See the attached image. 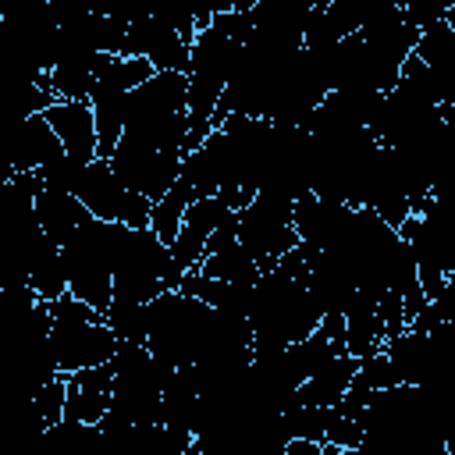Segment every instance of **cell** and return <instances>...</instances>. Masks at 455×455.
<instances>
[{"instance_id": "1", "label": "cell", "mask_w": 455, "mask_h": 455, "mask_svg": "<svg viewBox=\"0 0 455 455\" xmlns=\"http://www.w3.org/2000/svg\"><path fill=\"white\" fill-rule=\"evenodd\" d=\"M320 320L323 309L309 291V277L284 267H270L259 274L249 306L252 352H281L309 338L320 327Z\"/></svg>"}, {"instance_id": "2", "label": "cell", "mask_w": 455, "mask_h": 455, "mask_svg": "<svg viewBox=\"0 0 455 455\" xmlns=\"http://www.w3.org/2000/svg\"><path fill=\"white\" fill-rule=\"evenodd\" d=\"M188 75L153 71L128 92V124L121 142L139 149H181L188 142Z\"/></svg>"}, {"instance_id": "3", "label": "cell", "mask_w": 455, "mask_h": 455, "mask_svg": "<svg viewBox=\"0 0 455 455\" xmlns=\"http://www.w3.org/2000/svg\"><path fill=\"white\" fill-rule=\"evenodd\" d=\"M128 235V224L121 220H103V217H85L71 238L64 242L68 256V291L89 302L107 316V306L114 299V263L121 252V242Z\"/></svg>"}, {"instance_id": "4", "label": "cell", "mask_w": 455, "mask_h": 455, "mask_svg": "<svg viewBox=\"0 0 455 455\" xmlns=\"http://www.w3.org/2000/svg\"><path fill=\"white\" fill-rule=\"evenodd\" d=\"M53 306V327H50V341L60 363V373H75L85 366H100L110 363L121 348V338L114 334V327L107 323V316L100 309H92L89 302H82L78 295L64 291L60 299L50 302Z\"/></svg>"}, {"instance_id": "5", "label": "cell", "mask_w": 455, "mask_h": 455, "mask_svg": "<svg viewBox=\"0 0 455 455\" xmlns=\"http://www.w3.org/2000/svg\"><path fill=\"white\" fill-rule=\"evenodd\" d=\"M235 231H238L242 245L252 252V259L259 263V270H270V267H277V259L284 252H291L299 245L295 203L270 188H259L256 199L238 210Z\"/></svg>"}, {"instance_id": "6", "label": "cell", "mask_w": 455, "mask_h": 455, "mask_svg": "<svg viewBox=\"0 0 455 455\" xmlns=\"http://www.w3.org/2000/svg\"><path fill=\"white\" fill-rule=\"evenodd\" d=\"M398 231L416 256V270L427 299H434L444 288V281L455 274V224L434 199H427L423 210H416Z\"/></svg>"}, {"instance_id": "7", "label": "cell", "mask_w": 455, "mask_h": 455, "mask_svg": "<svg viewBox=\"0 0 455 455\" xmlns=\"http://www.w3.org/2000/svg\"><path fill=\"white\" fill-rule=\"evenodd\" d=\"M75 196L89 206L92 217H103V220H121L128 228H149V217H153V199H146L142 192L128 188L107 156H96L85 164L78 185H75Z\"/></svg>"}, {"instance_id": "8", "label": "cell", "mask_w": 455, "mask_h": 455, "mask_svg": "<svg viewBox=\"0 0 455 455\" xmlns=\"http://www.w3.org/2000/svg\"><path fill=\"white\" fill-rule=\"evenodd\" d=\"M235 220H238V210L231 206V199H228L224 192L199 196V199L188 206V213H185V220H181V228H178V235H174V242H171V259H174L178 284H181V277H185L188 270H196V267L203 263L213 231H220L224 224H235Z\"/></svg>"}, {"instance_id": "9", "label": "cell", "mask_w": 455, "mask_h": 455, "mask_svg": "<svg viewBox=\"0 0 455 455\" xmlns=\"http://www.w3.org/2000/svg\"><path fill=\"white\" fill-rule=\"evenodd\" d=\"M107 160H110L114 174H117L128 188H135V192H142L146 199L156 203V199L178 181L185 153H181V149H139V146L117 142V149H114Z\"/></svg>"}, {"instance_id": "10", "label": "cell", "mask_w": 455, "mask_h": 455, "mask_svg": "<svg viewBox=\"0 0 455 455\" xmlns=\"http://www.w3.org/2000/svg\"><path fill=\"white\" fill-rule=\"evenodd\" d=\"M316 11V0H259L249 11V39L252 46L267 50H302L306 46V21Z\"/></svg>"}, {"instance_id": "11", "label": "cell", "mask_w": 455, "mask_h": 455, "mask_svg": "<svg viewBox=\"0 0 455 455\" xmlns=\"http://www.w3.org/2000/svg\"><path fill=\"white\" fill-rule=\"evenodd\" d=\"M121 57H146V60H153L156 71H188L192 43L181 32H174L171 25H164L160 18L146 14V18L128 21Z\"/></svg>"}, {"instance_id": "12", "label": "cell", "mask_w": 455, "mask_h": 455, "mask_svg": "<svg viewBox=\"0 0 455 455\" xmlns=\"http://www.w3.org/2000/svg\"><path fill=\"white\" fill-rule=\"evenodd\" d=\"M355 206L338 203V199H323L316 192L295 199V231L299 242L309 249H334L345 235V228L352 224Z\"/></svg>"}, {"instance_id": "13", "label": "cell", "mask_w": 455, "mask_h": 455, "mask_svg": "<svg viewBox=\"0 0 455 455\" xmlns=\"http://www.w3.org/2000/svg\"><path fill=\"white\" fill-rule=\"evenodd\" d=\"M110 387H114V366L100 363V366H85L68 373V405H64V419H78V423H100L110 409Z\"/></svg>"}, {"instance_id": "14", "label": "cell", "mask_w": 455, "mask_h": 455, "mask_svg": "<svg viewBox=\"0 0 455 455\" xmlns=\"http://www.w3.org/2000/svg\"><path fill=\"white\" fill-rule=\"evenodd\" d=\"M114 53H103V50H82V46H71L57 57V64L50 68V89L60 96V100H89L103 68L110 64Z\"/></svg>"}, {"instance_id": "15", "label": "cell", "mask_w": 455, "mask_h": 455, "mask_svg": "<svg viewBox=\"0 0 455 455\" xmlns=\"http://www.w3.org/2000/svg\"><path fill=\"white\" fill-rule=\"evenodd\" d=\"M46 121L64 142V153L96 160L100 156V132H96V110L89 100H57L46 110Z\"/></svg>"}, {"instance_id": "16", "label": "cell", "mask_w": 455, "mask_h": 455, "mask_svg": "<svg viewBox=\"0 0 455 455\" xmlns=\"http://www.w3.org/2000/svg\"><path fill=\"white\" fill-rule=\"evenodd\" d=\"M60 153H64V142L53 132V124L46 121V114L18 117V128H14V139H11V167H7V174H14V171H43Z\"/></svg>"}, {"instance_id": "17", "label": "cell", "mask_w": 455, "mask_h": 455, "mask_svg": "<svg viewBox=\"0 0 455 455\" xmlns=\"http://www.w3.org/2000/svg\"><path fill=\"white\" fill-rule=\"evenodd\" d=\"M199 270L210 274V277H228V281H242V284H256L259 274H263L259 263L252 259V252L242 245L235 224H224L220 231H213Z\"/></svg>"}, {"instance_id": "18", "label": "cell", "mask_w": 455, "mask_h": 455, "mask_svg": "<svg viewBox=\"0 0 455 455\" xmlns=\"http://www.w3.org/2000/svg\"><path fill=\"white\" fill-rule=\"evenodd\" d=\"M416 57L430 68L444 107L455 103V25H448L444 18L423 25L419 43H416Z\"/></svg>"}, {"instance_id": "19", "label": "cell", "mask_w": 455, "mask_h": 455, "mask_svg": "<svg viewBox=\"0 0 455 455\" xmlns=\"http://www.w3.org/2000/svg\"><path fill=\"white\" fill-rule=\"evenodd\" d=\"M387 345V323L380 313V302L366 291H359L352 299V306L345 309V348L355 359H366L373 352H380Z\"/></svg>"}, {"instance_id": "20", "label": "cell", "mask_w": 455, "mask_h": 455, "mask_svg": "<svg viewBox=\"0 0 455 455\" xmlns=\"http://www.w3.org/2000/svg\"><path fill=\"white\" fill-rule=\"evenodd\" d=\"M355 370H359V359H355L352 352H338V355H331L323 366H316V370L299 384L295 398L306 402V405H320V409L338 405V402L348 395Z\"/></svg>"}, {"instance_id": "21", "label": "cell", "mask_w": 455, "mask_h": 455, "mask_svg": "<svg viewBox=\"0 0 455 455\" xmlns=\"http://www.w3.org/2000/svg\"><path fill=\"white\" fill-rule=\"evenodd\" d=\"M36 213H39V224H43V231H46L50 238L68 242L71 231L89 217V206H85L75 192H68V188H50V185H46V188L36 196Z\"/></svg>"}, {"instance_id": "22", "label": "cell", "mask_w": 455, "mask_h": 455, "mask_svg": "<svg viewBox=\"0 0 455 455\" xmlns=\"http://www.w3.org/2000/svg\"><path fill=\"white\" fill-rule=\"evenodd\" d=\"M196 203V192L178 178L156 203H153V217H149V228L171 245L174 242V235H178V228H181V220H185V213H188V206Z\"/></svg>"}, {"instance_id": "23", "label": "cell", "mask_w": 455, "mask_h": 455, "mask_svg": "<svg viewBox=\"0 0 455 455\" xmlns=\"http://www.w3.org/2000/svg\"><path fill=\"white\" fill-rule=\"evenodd\" d=\"M107 323L121 341H146L149 334V302L135 299H110L107 306Z\"/></svg>"}, {"instance_id": "24", "label": "cell", "mask_w": 455, "mask_h": 455, "mask_svg": "<svg viewBox=\"0 0 455 455\" xmlns=\"http://www.w3.org/2000/svg\"><path fill=\"white\" fill-rule=\"evenodd\" d=\"M153 71H156V68H153V60H146V57H110V64L103 68L96 89H107V92H132V89H139Z\"/></svg>"}, {"instance_id": "25", "label": "cell", "mask_w": 455, "mask_h": 455, "mask_svg": "<svg viewBox=\"0 0 455 455\" xmlns=\"http://www.w3.org/2000/svg\"><path fill=\"white\" fill-rule=\"evenodd\" d=\"M64 405H68V373H57L32 395V427L46 434L53 423L64 419Z\"/></svg>"}, {"instance_id": "26", "label": "cell", "mask_w": 455, "mask_h": 455, "mask_svg": "<svg viewBox=\"0 0 455 455\" xmlns=\"http://www.w3.org/2000/svg\"><path fill=\"white\" fill-rule=\"evenodd\" d=\"M149 14L160 18L164 25H171L174 32H181L188 43L196 39L199 32V21H196V7L192 0H149Z\"/></svg>"}, {"instance_id": "27", "label": "cell", "mask_w": 455, "mask_h": 455, "mask_svg": "<svg viewBox=\"0 0 455 455\" xmlns=\"http://www.w3.org/2000/svg\"><path fill=\"white\" fill-rule=\"evenodd\" d=\"M444 121H448V124H451V132H455V103H448V107H444Z\"/></svg>"}, {"instance_id": "28", "label": "cell", "mask_w": 455, "mask_h": 455, "mask_svg": "<svg viewBox=\"0 0 455 455\" xmlns=\"http://www.w3.org/2000/svg\"><path fill=\"white\" fill-rule=\"evenodd\" d=\"M444 21H448V25H455V7H451V11L444 14Z\"/></svg>"}]
</instances>
